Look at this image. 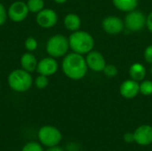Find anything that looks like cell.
<instances>
[{
	"label": "cell",
	"mask_w": 152,
	"mask_h": 151,
	"mask_svg": "<svg viewBox=\"0 0 152 151\" xmlns=\"http://www.w3.org/2000/svg\"><path fill=\"white\" fill-rule=\"evenodd\" d=\"M28 8L31 12H39L44 9V0H28L27 3Z\"/></svg>",
	"instance_id": "cell-18"
},
{
	"label": "cell",
	"mask_w": 152,
	"mask_h": 151,
	"mask_svg": "<svg viewBox=\"0 0 152 151\" xmlns=\"http://www.w3.org/2000/svg\"><path fill=\"white\" fill-rule=\"evenodd\" d=\"M28 8L26 3L22 1L13 2L8 8L7 15L14 22H20L24 20L28 14Z\"/></svg>",
	"instance_id": "cell-7"
},
{
	"label": "cell",
	"mask_w": 152,
	"mask_h": 151,
	"mask_svg": "<svg viewBox=\"0 0 152 151\" xmlns=\"http://www.w3.org/2000/svg\"><path fill=\"white\" fill-rule=\"evenodd\" d=\"M20 64L24 70L28 72H33L37 69V62L35 55H33L30 53H24L20 58Z\"/></svg>",
	"instance_id": "cell-14"
},
{
	"label": "cell",
	"mask_w": 152,
	"mask_h": 151,
	"mask_svg": "<svg viewBox=\"0 0 152 151\" xmlns=\"http://www.w3.org/2000/svg\"><path fill=\"white\" fill-rule=\"evenodd\" d=\"M143 55H144V59H145L146 62L152 64V44L146 47Z\"/></svg>",
	"instance_id": "cell-24"
},
{
	"label": "cell",
	"mask_w": 152,
	"mask_h": 151,
	"mask_svg": "<svg viewBox=\"0 0 152 151\" xmlns=\"http://www.w3.org/2000/svg\"><path fill=\"white\" fill-rule=\"evenodd\" d=\"M146 27L151 32H152V11L148 14L146 18Z\"/></svg>",
	"instance_id": "cell-27"
},
{
	"label": "cell",
	"mask_w": 152,
	"mask_h": 151,
	"mask_svg": "<svg viewBox=\"0 0 152 151\" xmlns=\"http://www.w3.org/2000/svg\"><path fill=\"white\" fill-rule=\"evenodd\" d=\"M25 48L28 50V51H30V52H32V51H35L36 49H37V40L34 38V37H32V36H29V37H28L26 40H25Z\"/></svg>",
	"instance_id": "cell-23"
},
{
	"label": "cell",
	"mask_w": 152,
	"mask_h": 151,
	"mask_svg": "<svg viewBox=\"0 0 152 151\" xmlns=\"http://www.w3.org/2000/svg\"><path fill=\"white\" fill-rule=\"evenodd\" d=\"M118 68L113 65V64H106L104 69H103V73L106 77H114L118 75Z\"/></svg>",
	"instance_id": "cell-20"
},
{
	"label": "cell",
	"mask_w": 152,
	"mask_h": 151,
	"mask_svg": "<svg viewBox=\"0 0 152 151\" xmlns=\"http://www.w3.org/2000/svg\"><path fill=\"white\" fill-rule=\"evenodd\" d=\"M8 84L13 91L22 93L31 87L33 79L29 72L24 69H14L8 76Z\"/></svg>",
	"instance_id": "cell-3"
},
{
	"label": "cell",
	"mask_w": 152,
	"mask_h": 151,
	"mask_svg": "<svg viewBox=\"0 0 152 151\" xmlns=\"http://www.w3.org/2000/svg\"><path fill=\"white\" fill-rule=\"evenodd\" d=\"M129 75L133 80L137 82L142 81L146 76V68L142 63H134L129 69Z\"/></svg>",
	"instance_id": "cell-15"
},
{
	"label": "cell",
	"mask_w": 152,
	"mask_h": 151,
	"mask_svg": "<svg viewBox=\"0 0 152 151\" xmlns=\"http://www.w3.org/2000/svg\"><path fill=\"white\" fill-rule=\"evenodd\" d=\"M112 2L118 10L129 12L136 9L139 0H112Z\"/></svg>",
	"instance_id": "cell-17"
},
{
	"label": "cell",
	"mask_w": 152,
	"mask_h": 151,
	"mask_svg": "<svg viewBox=\"0 0 152 151\" xmlns=\"http://www.w3.org/2000/svg\"><path fill=\"white\" fill-rule=\"evenodd\" d=\"M49 84V80L48 77L46 76H43V75H39L36 80H35V85L38 89H45L47 87Z\"/></svg>",
	"instance_id": "cell-21"
},
{
	"label": "cell",
	"mask_w": 152,
	"mask_h": 151,
	"mask_svg": "<svg viewBox=\"0 0 152 151\" xmlns=\"http://www.w3.org/2000/svg\"><path fill=\"white\" fill-rule=\"evenodd\" d=\"M119 92L125 99H133L140 93V85L135 80L127 79L120 85Z\"/></svg>",
	"instance_id": "cell-13"
},
{
	"label": "cell",
	"mask_w": 152,
	"mask_h": 151,
	"mask_svg": "<svg viewBox=\"0 0 152 151\" xmlns=\"http://www.w3.org/2000/svg\"><path fill=\"white\" fill-rule=\"evenodd\" d=\"M134 142L141 146H148L152 143V126L150 125H142L134 132Z\"/></svg>",
	"instance_id": "cell-11"
},
{
	"label": "cell",
	"mask_w": 152,
	"mask_h": 151,
	"mask_svg": "<svg viewBox=\"0 0 152 151\" xmlns=\"http://www.w3.org/2000/svg\"><path fill=\"white\" fill-rule=\"evenodd\" d=\"M37 137L40 143L48 148L58 146L62 140V134L60 130L53 125L42 126L38 131Z\"/></svg>",
	"instance_id": "cell-5"
},
{
	"label": "cell",
	"mask_w": 152,
	"mask_h": 151,
	"mask_svg": "<svg viewBox=\"0 0 152 151\" xmlns=\"http://www.w3.org/2000/svg\"><path fill=\"white\" fill-rule=\"evenodd\" d=\"M0 86H1V85H0Z\"/></svg>",
	"instance_id": "cell-31"
},
{
	"label": "cell",
	"mask_w": 152,
	"mask_h": 151,
	"mask_svg": "<svg viewBox=\"0 0 152 151\" xmlns=\"http://www.w3.org/2000/svg\"><path fill=\"white\" fill-rule=\"evenodd\" d=\"M58 70V62L53 57L42 59L37 66V71L39 75L50 77L54 75Z\"/></svg>",
	"instance_id": "cell-12"
},
{
	"label": "cell",
	"mask_w": 152,
	"mask_h": 151,
	"mask_svg": "<svg viewBox=\"0 0 152 151\" xmlns=\"http://www.w3.org/2000/svg\"><path fill=\"white\" fill-rule=\"evenodd\" d=\"M58 21L57 13L52 9H43L37 15V24L44 28H49L53 27Z\"/></svg>",
	"instance_id": "cell-10"
},
{
	"label": "cell",
	"mask_w": 152,
	"mask_h": 151,
	"mask_svg": "<svg viewBox=\"0 0 152 151\" xmlns=\"http://www.w3.org/2000/svg\"><path fill=\"white\" fill-rule=\"evenodd\" d=\"M64 26L70 31L79 30L81 27V19L76 13H68L64 18Z\"/></svg>",
	"instance_id": "cell-16"
},
{
	"label": "cell",
	"mask_w": 152,
	"mask_h": 151,
	"mask_svg": "<svg viewBox=\"0 0 152 151\" xmlns=\"http://www.w3.org/2000/svg\"><path fill=\"white\" fill-rule=\"evenodd\" d=\"M140 93L142 95L150 96L152 94V81L151 80H142L140 84Z\"/></svg>",
	"instance_id": "cell-19"
},
{
	"label": "cell",
	"mask_w": 152,
	"mask_h": 151,
	"mask_svg": "<svg viewBox=\"0 0 152 151\" xmlns=\"http://www.w3.org/2000/svg\"><path fill=\"white\" fill-rule=\"evenodd\" d=\"M69 48V39L61 34L54 35L49 38L46 43V52L53 58H60L64 56Z\"/></svg>",
	"instance_id": "cell-4"
},
{
	"label": "cell",
	"mask_w": 152,
	"mask_h": 151,
	"mask_svg": "<svg viewBox=\"0 0 152 151\" xmlns=\"http://www.w3.org/2000/svg\"><path fill=\"white\" fill-rule=\"evenodd\" d=\"M61 68L65 76L72 80L82 79L86 75L88 69L86 58L82 54L74 52L64 57Z\"/></svg>",
	"instance_id": "cell-1"
},
{
	"label": "cell",
	"mask_w": 152,
	"mask_h": 151,
	"mask_svg": "<svg viewBox=\"0 0 152 151\" xmlns=\"http://www.w3.org/2000/svg\"><path fill=\"white\" fill-rule=\"evenodd\" d=\"M86 61L88 69H90L94 72L103 71L106 66V61L104 56L97 51L89 52L86 57Z\"/></svg>",
	"instance_id": "cell-9"
},
{
	"label": "cell",
	"mask_w": 152,
	"mask_h": 151,
	"mask_svg": "<svg viewBox=\"0 0 152 151\" xmlns=\"http://www.w3.org/2000/svg\"><path fill=\"white\" fill-rule=\"evenodd\" d=\"M69 44L74 53L83 55L93 51L94 46V39L88 32L77 30L69 36Z\"/></svg>",
	"instance_id": "cell-2"
},
{
	"label": "cell",
	"mask_w": 152,
	"mask_h": 151,
	"mask_svg": "<svg viewBox=\"0 0 152 151\" xmlns=\"http://www.w3.org/2000/svg\"><path fill=\"white\" fill-rule=\"evenodd\" d=\"M103 30L110 35H117L123 31L125 23L117 16H108L103 19L102 22Z\"/></svg>",
	"instance_id": "cell-8"
},
{
	"label": "cell",
	"mask_w": 152,
	"mask_h": 151,
	"mask_svg": "<svg viewBox=\"0 0 152 151\" xmlns=\"http://www.w3.org/2000/svg\"><path fill=\"white\" fill-rule=\"evenodd\" d=\"M6 18H7L6 10L4 6L2 4H0V26L4 24V22L6 21Z\"/></svg>",
	"instance_id": "cell-25"
},
{
	"label": "cell",
	"mask_w": 152,
	"mask_h": 151,
	"mask_svg": "<svg viewBox=\"0 0 152 151\" xmlns=\"http://www.w3.org/2000/svg\"><path fill=\"white\" fill-rule=\"evenodd\" d=\"M21 151H44V149L41 144L36 142H30L24 145Z\"/></svg>",
	"instance_id": "cell-22"
},
{
	"label": "cell",
	"mask_w": 152,
	"mask_h": 151,
	"mask_svg": "<svg viewBox=\"0 0 152 151\" xmlns=\"http://www.w3.org/2000/svg\"><path fill=\"white\" fill-rule=\"evenodd\" d=\"M123 140L126 143H133L134 142V133H126L123 136Z\"/></svg>",
	"instance_id": "cell-26"
},
{
	"label": "cell",
	"mask_w": 152,
	"mask_h": 151,
	"mask_svg": "<svg viewBox=\"0 0 152 151\" xmlns=\"http://www.w3.org/2000/svg\"><path fill=\"white\" fill-rule=\"evenodd\" d=\"M53 1H54L56 4H64V3H66L68 0H53Z\"/></svg>",
	"instance_id": "cell-29"
},
{
	"label": "cell",
	"mask_w": 152,
	"mask_h": 151,
	"mask_svg": "<svg viewBox=\"0 0 152 151\" xmlns=\"http://www.w3.org/2000/svg\"><path fill=\"white\" fill-rule=\"evenodd\" d=\"M146 18L147 17L142 12L134 10L127 12L124 23L127 29L137 32L141 31L146 26Z\"/></svg>",
	"instance_id": "cell-6"
},
{
	"label": "cell",
	"mask_w": 152,
	"mask_h": 151,
	"mask_svg": "<svg viewBox=\"0 0 152 151\" xmlns=\"http://www.w3.org/2000/svg\"><path fill=\"white\" fill-rule=\"evenodd\" d=\"M151 75H152V67H151Z\"/></svg>",
	"instance_id": "cell-30"
},
{
	"label": "cell",
	"mask_w": 152,
	"mask_h": 151,
	"mask_svg": "<svg viewBox=\"0 0 152 151\" xmlns=\"http://www.w3.org/2000/svg\"><path fill=\"white\" fill-rule=\"evenodd\" d=\"M46 151H63V150L58 146H55V147H52V148H49Z\"/></svg>",
	"instance_id": "cell-28"
}]
</instances>
